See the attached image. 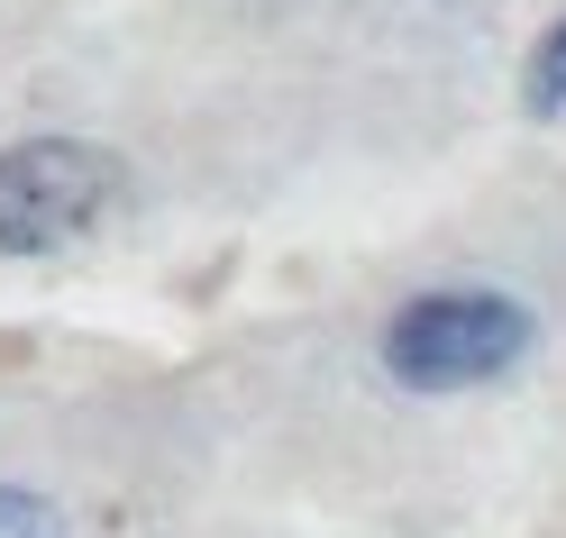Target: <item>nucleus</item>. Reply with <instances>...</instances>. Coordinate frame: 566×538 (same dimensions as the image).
I'll use <instances>...</instances> for the list:
<instances>
[{
    "instance_id": "obj_1",
    "label": "nucleus",
    "mask_w": 566,
    "mask_h": 538,
    "mask_svg": "<svg viewBox=\"0 0 566 538\" xmlns=\"http://www.w3.org/2000/svg\"><path fill=\"white\" fill-rule=\"evenodd\" d=\"M539 319L493 283H439V293H411L384 319V375L411 392H475L493 375H512Z\"/></svg>"
},
{
    "instance_id": "obj_2",
    "label": "nucleus",
    "mask_w": 566,
    "mask_h": 538,
    "mask_svg": "<svg viewBox=\"0 0 566 538\" xmlns=\"http://www.w3.org/2000/svg\"><path fill=\"white\" fill-rule=\"evenodd\" d=\"M119 201V156L92 137H19L0 147V256H55L92 238Z\"/></svg>"
},
{
    "instance_id": "obj_3",
    "label": "nucleus",
    "mask_w": 566,
    "mask_h": 538,
    "mask_svg": "<svg viewBox=\"0 0 566 538\" xmlns=\"http://www.w3.org/2000/svg\"><path fill=\"white\" fill-rule=\"evenodd\" d=\"M521 101H530V110H566V19L548 28V38L539 46H530V83H521Z\"/></svg>"
},
{
    "instance_id": "obj_4",
    "label": "nucleus",
    "mask_w": 566,
    "mask_h": 538,
    "mask_svg": "<svg viewBox=\"0 0 566 538\" xmlns=\"http://www.w3.org/2000/svg\"><path fill=\"white\" fill-rule=\"evenodd\" d=\"M0 538H64V520H55V502H46V493L0 484Z\"/></svg>"
}]
</instances>
